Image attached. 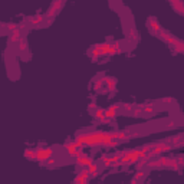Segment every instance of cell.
I'll list each match as a JSON object with an SVG mask.
<instances>
[{
	"instance_id": "2",
	"label": "cell",
	"mask_w": 184,
	"mask_h": 184,
	"mask_svg": "<svg viewBox=\"0 0 184 184\" xmlns=\"http://www.w3.org/2000/svg\"><path fill=\"white\" fill-rule=\"evenodd\" d=\"M78 164L79 165H91L92 164V160L89 158V157H85V155H81V157H78Z\"/></svg>"
},
{
	"instance_id": "1",
	"label": "cell",
	"mask_w": 184,
	"mask_h": 184,
	"mask_svg": "<svg viewBox=\"0 0 184 184\" xmlns=\"http://www.w3.org/2000/svg\"><path fill=\"white\" fill-rule=\"evenodd\" d=\"M36 153H38V160L46 161V160L50 158V155H52L53 151L50 148H42V150H36Z\"/></svg>"
},
{
	"instance_id": "3",
	"label": "cell",
	"mask_w": 184,
	"mask_h": 184,
	"mask_svg": "<svg viewBox=\"0 0 184 184\" xmlns=\"http://www.w3.org/2000/svg\"><path fill=\"white\" fill-rule=\"evenodd\" d=\"M88 170H89V174L97 176V174H98V164H91Z\"/></svg>"
}]
</instances>
